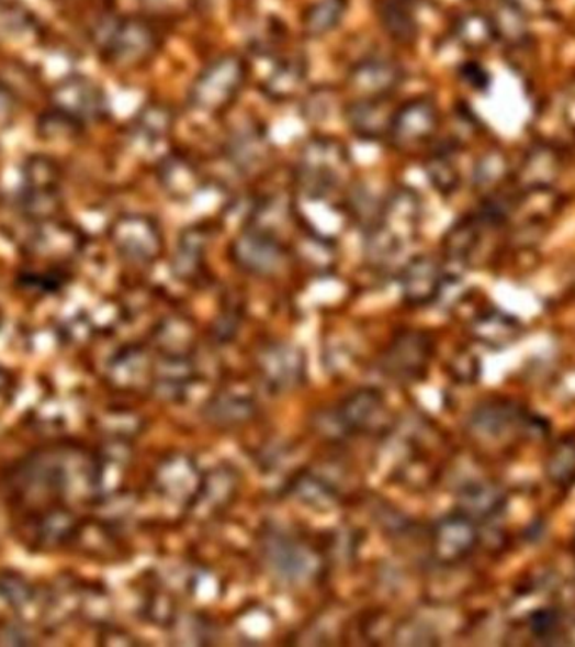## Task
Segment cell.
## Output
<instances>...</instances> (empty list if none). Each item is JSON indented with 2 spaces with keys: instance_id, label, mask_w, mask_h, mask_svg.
Here are the masks:
<instances>
[{
  "instance_id": "1",
  "label": "cell",
  "mask_w": 575,
  "mask_h": 647,
  "mask_svg": "<svg viewBox=\"0 0 575 647\" xmlns=\"http://www.w3.org/2000/svg\"><path fill=\"white\" fill-rule=\"evenodd\" d=\"M245 78L246 66L239 56L217 58L195 78L189 94L191 103L202 112H221L238 97Z\"/></svg>"
},
{
  "instance_id": "2",
  "label": "cell",
  "mask_w": 575,
  "mask_h": 647,
  "mask_svg": "<svg viewBox=\"0 0 575 647\" xmlns=\"http://www.w3.org/2000/svg\"><path fill=\"white\" fill-rule=\"evenodd\" d=\"M100 33L98 43L104 55L122 66L144 63L159 44L155 31L140 19H109L101 22Z\"/></svg>"
},
{
  "instance_id": "3",
  "label": "cell",
  "mask_w": 575,
  "mask_h": 647,
  "mask_svg": "<svg viewBox=\"0 0 575 647\" xmlns=\"http://www.w3.org/2000/svg\"><path fill=\"white\" fill-rule=\"evenodd\" d=\"M350 156L342 142L315 137L300 154V178L303 188L334 191L349 176Z\"/></svg>"
},
{
  "instance_id": "4",
  "label": "cell",
  "mask_w": 575,
  "mask_h": 647,
  "mask_svg": "<svg viewBox=\"0 0 575 647\" xmlns=\"http://www.w3.org/2000/svg\"><path fill=\"white\" fill-rule=\"evenodd\" d=\"M478 543V523L460 511L436 521L431 529L432 557L444 567H453L466 560Z\"/></svg>"
},
{
  "instance_id": "5",
  "label": "cell",
  "mask_w": 575,
  "mask_h": 647,
  "mask_svg": "<svg viewBox=\"0 0 575 647\" xmlns=\"http://www.w3.org/2000/svg\"><path fill=\"white\" fill-rule=\"evenodd\" d=\"M263 555L274 576L290 583H303L317 577L320 560L305 543L284 535L264 538Z\"/></svg>"
},
{
  "instance_id": "6",
  "label": "cell",
  "mask_w": 575,
  "mask_h": 647,
  "mask_svg": "<svg viewBox=\"0 0 575 647\" xmlns=\"http://www.w3.org/2000/svg\"><path fill=\"white\" fill-rule=\"evenodd\" d=\"M295 213L308 233L330 242L346 230L349 217L342 204L331 198V191L303 186L295 199Z\"/></svg>"
},
{
  "instance_id": "7",
  "label": "cell",
  "mask_w": 575,
  "mask_h": 647,
  "mask_svg": "<svg viewBox=\"0 0 575 647\" xmlns=\"http://www.w3.org/2000/svg\"><path fill=\"white\" fill-rule=\"evenodd\" d=\"M432 355V343L421 331H404L392 339L382 359V369L399 381L425 377Z\"/></svg>"
},
{
  "instance_id": "8",
  "label": "cell",
  "mask_w": 575,
  "mask_h": 647,
  "mask_svg": "<svg viewBox=\"0 0 575 647\" xmlns=\"http://www.w3.org/2000/svg\"><path fill=\"white\" fill-rule=\"evenodd\" d=\"M113 245L132 261L147 264L162 252V233L151 217L128 214L119 217L112 226Z\"/></svg>"
},
{
  "instance_id": "9",
  "label": "cell",
  "mask_w": 575,
  "mask_h": 647,
  "mask_svg": "<svg viewBox=\"0 0 575 647\" xmlns=\"http://www.w3.org/2000/svg\"><path fill=\"white\" fill-rule=\"evenodd\" d=\"M258 372L268 390L286 393L300 387L305 378V355L293 344H270L259 353Z\"/></svg>"
},
{
  "instance_id": "10",
  "label": "cell",
  "mask_w": 575,
  "mask_h": 647,
  "mask_svg": "<svg viewBox=\"0 0 575 647\" xmlns=\"http://www.w3.org/2000/svg\"><path fill=\"white\" fill-rule=\"evenodd\" d=\"M230 254H233L234 264L241 270L258 277L274 276L281 270L286 258L283 246L274 238V235L255 228L248 230L234 239Z\"/></svg>"
},
{
  "instance_id": "11",
  "label": "cell",
  "mask_w": 575,
  "mask_h": 647,
  "mask_svg": "<svg viewBox=\"0 0 575 647\" xmlns=\"http://www.w3.org/2000/svg\"><path fill=\"white\" fill-rule=\"evenodd\" d=\"M439 113L429 98H414L394 112L391 135L397 147H414L429 141L438 131Z\"/></svg>"
},
{
  "instance_id": "12",
  "label": "cell",
  "mask_w": 575,
  "mask_h": 647,
  "mask_svg": "<svg viewBox=\"0 0 575 647\" xmlns=\"http://www.w3.org/2000/svg\"><path fill=\"white\" fill-rule=\"evenodd\" d=\"M384 415V397L374 388L352 391L335 412V423L343 434H365L374 431Z\"/></svg>"
},
{
  "instance_id": "13",
  "label": "cell",
  "mask_w": 575,
  "mask_h": 647,
  "mask_svg": "<svg viewBox=\"0 0 575 647\" xmlns=\"http://www.w3.org/2000/svg\"><path fill=\"white\" fill-rule=\"evenodd\" d=\"M239 488L238 472L229 466H217L202 476L201 488L191 506L192 513L202 517H213L233 503Z\"/></svg>"
},
{
  "instance_id": "14",
  "label": "cell",
  "mask_w": 575,
  "mask_h": 647,
  "mask_svg": "<svg viewBox=\"0 0 575 647\" xmlns=\"http://www.w3.org/2000/svg\"><path fill=\"white\" fill-rule=\"evenodd\" d=\"M561 172V154L552 145L539 144L527 150L515 172V179L521 191H539L554 189Z\"/></svg>"
},
{
  "instance_id": "15",
  "label": "cell",
  "mask_w": 575,
  "mask_h": 647,
  "mask_svg": "<svg viewBox=\"0 0 575 647\" xmlns=\"http://www.w3.org/2000/svg\"><path fill=\"white\" fill-rule=\"evenodd\" d=\"M404 80V71L391 59L371 58L357 63L350 71L349 85L365 98H385Z\"/></svg>"
},
{
  "instance_id": "16",
  "label": "cell",
  "mask_w": 575,
  "mask_h": 647,
  "mask_svg": "<svg viewBox=\"0 0 575 647\" xmlns=\"http://www.w3.org/2000/svg\"><path fill=\"white\" fill-rule=\"evenodd\" d=\"M401 287L407 304L428 305L441 295L444 276L431 257H414L401 276Z\"/></svg>"
},
{
  "instance_id": "17",
  "label": "cell",
  "mask_w": 575,
  "mask_h": 647,
  "mask_svg": "<svg viewBox=\"0 0 575 647\" xmlns=\"http://www.w3.org/2000/svg\"><path fill=\"white\" fill-rule=\"evenodd\" d=\"M202 475L188 456L169 457L157 470V488L173 503L191 504L201 488Z\"/></svg>"
},
{
  "instance_id": "18",
  "label": "cell",
  "mask_w": 575,
  "mask_h": 647,
  "mask_svg": "<svg viewBox=\"0 0 575 647\" xmlns=\"http://www.w3.org/2000/svg\"><path fill=\"white\" fill-rule=\"evenodd\" d=\"M421 199L410 189H397L388 196L381 210L382 228L396 236L401 243L416 235L421 223Z\"/></svg>"
},
{
  "instance_id": "19",
  "label": "cell",
  "mask_w": 575,
  "mask_h": 647,
  "mask_svg": "<svg viewBox=\"0 0 575 647\" xmlns=\"http://www.w3.org/2000/svg\"><path fill=\"white\" fill-rule=\"evenodd\" d=\"M256 410L258 409L251 393L227 388L205 403L202 415L214 427L234 428L241 427L255 419Z\"/></svg>"
},
{
  "instance_id": "20",
  "label": "cell",
  "mask_w": 575,
  "mask_h": 647,
  "mask_svg": "<svg viewBox=\"0 0 575 647\" xmlns=\"http://www.w3.org/2000/svg\"><path fill=\"white\" fill-rule=\"evenodd\" d=\"M507 506L504 488L492 481H473L458 492V511L473 521L495 520Z\"/></svg>"
},
{
  "instance_id": "21",
  "label": "cell",
  "mask_w": 575,
  "mask_h": 647,
  "mask_svg": "<svg viewBox=\"0 0 575 647\" xmlns=\"http://www.w3.org/2000/svg\"><path fill=\"white\" fill-rule=\"evenodd\" d=\"M55 103L72 120H93L103 113L104 98L97 85L87 80H69L56 90Z\"/></svg>"
},
{
  "instance_id": "22",
  "label": "cell",
  "mask_w": 575,
  "mask_h": 647,
  "mask_svg": "<svg viewBox=\"0 0 575 647\" xmlns=\"http://www.w3.org/2000/svg\"><path fill=\"white\" fill-rule=\"evenodd\" d=\"M195 369L191 356H164V361L154 371L155 393L169 402H177L188 394L192 381H194Z\"/></svg>"
},
{
  "instance_id": "23",
  "label": "cell",
  "mask_w": 575,
  "mask_h": 647,
  "mask_svg": "<svg viewBox=\"0 0 575 647\" xmlns=\"http://www.w3.org/2000/svg\"><path fill=\"white\" fill-rule=\"evenodd\" d=\"M346 119L359 137L377 138L391 132L394 113L388 112L387 97L363 98L347 107Z\"/></svg>"
},
{
  "instance_id": "24",
  "label": "cell",
  "mask_w": 575,
  "mask_h": 647,
  "mask_svg": "<svg viewBox=\"0 0 575 647\" xmlns=\"http://www.w3.org/2000/svg\"><path fill=\"white\" fill-rule=\"evenodd\" d=\"M521 416L510 405L485 403L470 415V432L482 440H500L517 428Z\"/></svg>"
},
{
  "instance_id": "25",
  "label": "cell",
  "mask_w": 575,
  "mask_h": 647,
  "mask_svg": "<svg viewBox=\"0 0 575 647\" xmlns=\"http://www.w3.org/2000/svg\"><path fill=\"white\" fill-rule=\"evenodd\" d=\"M207 232L201 226L184 230L173 255V274L182 280H194L204 267Z\"/></svg>"
},
{
  "instance_id": "26",
  "label": "cell",
  "mask_w": 575,
  "mask_h": 647,
  "mask_svg": "<svg viewBox=\"0 0 575 647\" xmlns=\"http://www.w3.org/2000/svg\"><path fill=\"white\" fill-rule=\"evenodd\" d=\"M379 18L385 33L399 43H409L416 37L417 22L414 0H381Z\"/></svg>"
},
{
  "instance_id": "27",
  "label": "cell",
  "mask_w": 575,
  "mask_h": 647,
  "mask_svg": "<svg viewBox=\"0 0 575 647\" xmlns=\"http://www.w3.org/2000/svg\"><path fill=\"white\" fill-rule=\"evenodd\" d=\"M473 336L486 346L501 347L514 343L521 333L520 322L500 311H489L473 321Z\"/></svg>"
},
{
  "instance_id": "28",
  "label": "cell",
  "mask_w": 575,
  "mask_h": 647,
  "mask_svg": "<svg viewBox=\"0 0 575 647\" xmlns=\"http://www.w3.org/2000/svg\"><path fill=\"white\" fill-rule=\"evenodd\" d=\"M194 337V326L184 315L167 317L155 331V343L164 356H191Z\"/></svg>"
},
{
  "instance_id": "29",
  "label": "cell",
  "mask_w": 575,
  "mask_h": 647,
  "mask_svg": "<svg viewBox=\"0 0 575 647\" xmlns=\"http://www.w3.org/2000/svg\"><path fill=\"white\" fill-rule=\"evenodd\" d=\"M159 179L162 188L172 198L185 199L194 194L199 188V172L191 160L182 156H170L164 160L159 169Z\"/></svg>"
},
{
  "instance_id": "30",
  "label": "cell",
  "mask_w": 575,
  "mask_h": 647,
  "mask_svg": "<svg viewBox=\"0 0 575 647\" xmlns=\"http://www.w3.org/2000/svg\"><path fill=\"white\" fill-rule=\"evenodd\" d=\"M229 156L233 164L249 170L258 167L268 156V142L256 127L245 129L233 135L229 142Z\"/></svg>"
},
{
  "instance_id": "31",
  "label": "cell",
  "mask_w": 575,
  "mask_h": 647,
  "mask_svg": "<svg viewBox=\"0 0 575 647\" xmlns=\"http://www.w3.org/2000/svg\"><path fill=\"white\" fill-rule=\"evenodd\" d=\"M349 0H318L303 18V30L306 36L322 37L337 30L338 24L346 18Z\"/></svg>"
},
{
  "instance_id": "32",
  "label": "cell",
  "mask_w": 575,
  "mask_h": 647,
  "mask_svg": "<svg viewBox=\"0 0 575 647\" xmlns=\"http://www.w3.org/2000/svg\"><path fill=\"white\" fill-rule=\"evenodd\" d=\"M489 21L496 40L504 41L508 46H520L529 40V18L505 2L496 4Z\"/></svg>"
},
{
  "instance_id": "33",
  "label": "cell",
  "mask_w": 575,
  "mask_h": 647,
  "mask_svg": "<svg viewBox=\"0 0 575 647\" xmlns=\"http://www.w3.org/2000/svg\"><path fill=\"white\" fill-rule=\"evenodd\" d=\"M545 476L555 488L575 486V438H561L545 460Z\"/></svg>"
},
{
  "instance_id": "34",
  "label": "cell",
  "mask_w": 575,
  "mask_h": 647,
  "mask_svg": "<svg viewBox=\"0 0 575 647\" xmlns=\"http://www.w3.org/2000/svg\"><path fill=\"white\" fill-rule=\"evenodd\" d=\"M482 225V217H467L448 232L444 252L451 261L464 264L472 258L476 246H478L480 236H482V232H480Z\"/></svg>"
},
{
  "instance_id": "35",
  "label": "cell",
  "mask_w": 575,
  "mask_h": 647,
  "mask_svg": "<svg viewBox=\"0 0 575 647\" xmlns=\"http://www.w3.org/2000/svg\"><path fill=\"white\" fill-rule=\"evenodd\" d=\"M290 491L298 498L302 503L312 507H330L338 501V492L327 479L322 478L317 472H300L292 484Z\"/></svg>"
},
{
  "instance_id": "36",
  "label": "cell",
  "mask_w": 575,
  "mask_h": 647,
  "mask_svg": "<svg viewBox=\"0 0 575 647\" xmlns=\"http://www.w3.org/2000/svg\"><path fill=\"white\" fill-rule=\"evenodd\" d=\"M454 34L467 49H485L496 40L489 15L482 12H467L461 15L454 26Z\"/></svg>"
},
{
  "instance_id": "37",
  "label": "cell",
  "mask_w": 575,
  "mask_h": 647,
  "mask_svg": "<svg viewBox=\"0 0 575 647\" xmlns=\"http://www.w3.org/2000/svg\"><path fill=\"white\" fill-rule=\"evenodd\" d=\"M305 77L306 68L300 59H286L271 72V77L264 85V91L270 97L284 100V98L293 97L302 88Z\"/></svg>"
},
{
  "instance_id": "38",
  "label": "cell",
  "mask_w": 575,
  "mask_h": 647,
  "mask_svg": "<svg viewBox=\"0 0 575 647\" xmlns=\"http://www.w3.org/2000/svg\"><path fill=\"white\" fill-rule=\"evenodd\" d=\"M33 19L24 9L0 0V44H21L34 34Z\"/></svg>"
},
{
  "instance_id": "39",
  "label": "cell",
  "mask_w": 575,
  "mask_h": 647,
  "mask_svg": "<svg viewBox=\"0 0 575 647\" xmlns=\"http://www.w3.org/2000/svg\"><path fill=\"white\" fill-rule=\"evenodd\" d=\"M510 174V164L501 150H489L475 166V186L482 191L498 188Z\"/></svg>"
},
{
  "instance_id": "40",
  "label": "cell",
  "mask_w": 575,
  "mask_h": 647,
  "mask_svg": "<svg viewBox=\"0 0 575 647\" xmlns=\"http://www.w3.org/2000/svg\"><path fill=\"white\" fill-rule=\"evenodd\" d=\"M403 245L404 243H401L396 236L391 235L387 230L377 225L369 233L365 254H368L369 261L372 265L384 267V265L391 264L399 255Z\"/></svg>"
},
{
  "instance_id": "41",
  "label": "cell",
  "mask_w": 575,
  "mask_h": 647,
  "mask_svg": "<svg viewBox=\"0 0 575 647\" xmlns=\"http://www.w3.org/2000/svg\"><path fill=\"white\" fill-rule=\"evenodd\" d=\"M428 176L438 191L453 192L460 182V172L454 166L453 159L448 154H438L428 163Z\"/></svg>"
},
{
  "instance_id": "42",
  "label": "cell",
  "mask_w": 575,
  "mask_h": 647,
  "mask_svg": "<svg viewBox=\"0 0 575 647\" xmlns=\"http://www.w3.org/2000/svg\"><path fill=\"white\" fill-rule=\"evenodd\" d=\"M172 113L169 109L162 105H150L142 112L140 119H138V127L147 137L150 138H162L169 134L172 129Z\"/></svg>"
},
{
  "instance_id": "43",
  "label": "cell",
  "mask_w": 575,
  "mask_h": 647,
  "mask_svg": "<svg viewBox=\"0 0 575 647\" xmlns=\"http://www.w3.org/2000/svg\"><path fill=\"white\" fill-rule=\"evenodd\" d=\"M562 627V614L557 609L543 607L529 617V629L537 639L551 640Z\"/></svg>"
},
{
  "instance_id": "44",
  "label": "cell",
  "mask_w": 575,
  "mask_h": 647,
  "mask_svg": "<svg viewBox=\"0 0 575 647\" xmlns=\"http://www.w3.org/2000/svg\"><path fill=\"white\" fill-rule=\"evenodd\" d=\"M25 211L31 216H50L59 208V199L55 188H30L24 199Z\"/></svg>"
},
{
  "instance_id": "45",
  "label": "cell",
  "mask_w": 575,
  "mask_h": 647,
  "mask_svg": "<svg viewBox=\"0 0 575 647\" xmlns=\"http://www.w3.org/2000/svg\"><path fill=\"white\" fill-rule=\"evenodd\" d=\"M25 179L30 182V188H55L56 179H58L55 164H50L43 157L31 160L27 164Z\"/></svg>"
},
{
  "instance_id": "46",
  "label": "cell",
  "mask_w": 575,
  "mask_h": 647,
  "mask_svg": "<svg viewBox=\"0 0 575 647\" xmlns=\"http://www.w3.org/2000/svg\"><path fill=\"white\" fill-rule=\"evenodd\" d=\"M239 315L238 311L234 312H226L223 317H219V321L216 322V326H214V337H216L219 343H227V341L233 339L238 333L239 330Z\"/></svg>"
},
{
  "instance_id": "47",
  "label": "cell",
  "mask_w": 575,
  "mask_h": 647,
  "mask_svg": "<svg viewBox=\"0 0 575 647\" xmlns=\"http://www.w3.org/2000/svg\"><path fill=\"white\" fill-rule=\"evenodd\" d=\"M498 2H505V4L511 5V8L520 11L521 14L527 18H535V15L546 14L551 2L549 0H498Z\"/></svg>"
},
{
  "instance_id": "48",
  "label": "cell",
  "mask_w": 575,
  "mask_h": 647,
  "mask_svg": "<svg viewBox=\"0 0 575 647\" xmlns=\"http://www.w3.org/2000/svg\"><path fill=\"white\" fill-rule=\"evenodd\" d=\"M435 2H441V4H456L460 0H435Z\"/></svg>"
},
{
  "instance_id": "49",
  "label": "cell",
  "mask_w": 575,
  "mask_h": 647,
  "mask_svg": "<svg viewBox=\"0 0 575 647\" xmlns=\"http://www.w3.org/2000/svg\"><path fill=\"white\" fill-rule=\"evenodd\" d=\"M572 546H574V551H575V535H574V542H572Z\"/></svg>"
}]
</instances>
